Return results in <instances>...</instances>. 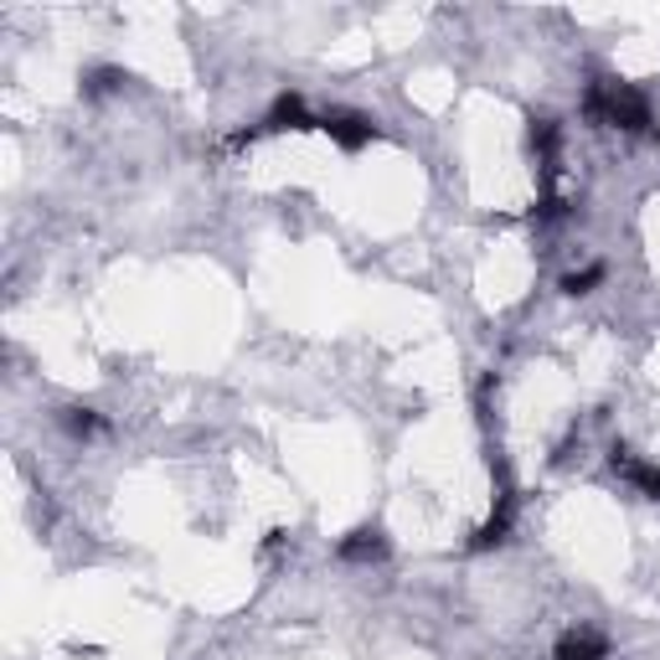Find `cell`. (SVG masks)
Segmentation results:
<instances>
[{
	"mask_svg": "<svg viewBox=\"0 0 660 660\" xmlns=\"http://www.w3.org/2000/svg\"><path fill=\"white\" fill-rule=\"evenodd\" d=\"M526 139H531V156H537L547 171H552V160H558V145H563V130H558V119H547V114L531 119V135H526Z\"/></svg>",
	"mask_w": 660,
	"mask_h": 660,
	"instance_id": "cell-8",
	"label": "cell"
},
{
	"mask_svg": "<svg viewBox=\"0 0 660 660\" xmlns=\"http://www.w3.org/2000/svg\"><path fill=\"white\" fill-rule=\"evenodd\" d=\"M563 212H567V207H563V201H558V196H542V201L531 207V222H542V228H547V222H558V217H563Z\"/></svg>",
	"mask_w": 660,
	"mask_h": 660,
	"instance_id": "cell-12",
	"label": "cell"
},
{
	"mask_svg": "<svg viewBox=\"0 0 660 660\" xmlns=\"http://www.w3.org/2000/svg\"><path fill=\"white\" fill-rule=\"evenodd\" d=\"M320 130H326L346 156H356V150H367L371 139H377V119L362 114V109H330V114H320Z\"/></svg>",
	"mask_w": 660,
	"mask_h": 660,
	"instance_id": "cell-2",
	"label": "cell"
},
{
	"mask_svg": "<svg viewBox=\"0 0 660 660\" xmlns=\"http://www.w3.org/2000/svg\"><path fill=\"white\" fill-rule=\"evenodd\" d=\"M603 284V264H588V269H578V273H563V294H588V290H599Z\"/></svg>",
	"mask_w": 660,
	"mask_h": 660,
	"instance_id": "cell-10",
	"label": "cell"
},
{
	"mask_svg": "<svg viewBox=\"0 0 660 660\" xmlns=\"http://www.w3.org/2000/svg\"><path fill=\"white\" fill-rule=\"evenodd\" d=\"M511 522H516V490H511V480H505V469H501V501H496V511H490V522L469 537V552L501 547L505 537H511Z\"/></svg>",
	"mask_w": 660,
	"mask_h": 660,
	"instance_id": "cell-3",
	"label": "cell"
},
{
	"mask_svg": "<svg viewBox=\"0 0 660 660\" xmlns=\"http://www.w3.org/2000/svg\"><path fill=\"white\" fill-rule=\"evenodd\" d=\"M264 130H320V119L310 114V103L300 94H279L269 119H264Z\"/></svg>",
	"mask_w": 660,
	"mask_h": 660,
	"instance_id": "cell-6",
	"label": "cell"
},
{
	"mask_svg": "<svg viewBox=\"0 0 660 660\" xmlns=\"http://www.w3.org/2000/svg\"><path fill=\"white\" fill-rule=\"evenodd\" d=\"M552 660H609V640L594 635V630H567L558 650H552Z\"/></svg>",
	"mask_w": 660,
	"mask_h": 660,
	"instance_id": "cell-7",
	"label": "cell"
},
{
	"mask_svg": "<svg viewBox=\"0 0 660 660\" xmlns=\"http://www.w3.org/2000/svg\"><path fill=\"white\" fill-rule=\"evenodd\" d=\"M119 83H130L124 73H119V68H94V73H88V94L103 98V94H114Z\"/></svg>",
	"mask_w": 660,
	"mask_h": 660,
	"instance_id": "cell-11",
	"label": "cell"
},
{
	"mask_svg": "<svg viewBox=\"0 0 660 660\" xmlns=\"http://www.w3.org/2000/svg\"><path fill=\"white\" fill-rule=\"evenodd\" d=\"M62 428L73 439H94V433H103V418L94 408H62Z\"/></svg>",
	"mask_w": 660,
	"mask_h": 660,
	"instance_id": "cell-9",
	"label": "cell"
},
{
	"mask_svg": "<svg viewBox=\"0 0 660 660\" xmlns=\"http://www.w3.org/2000/svg\"><path fill=\"white\" fill-rule=\"evenodd\" d=\"M583 114L594 124H609V130H630V135H660L656 130V114L645 103L640 88L630 83H609V78H594L588 94H583Z\"/></svg>",
	"mask_w": 660,
	"mask_h": 660,
	"instance_id": "cell-1",
	"label": "cell"
},
{
	"mask_svg": "<svg viewBox=\"0 0 660 660\" xmlns=\"http://www.w3.org/2000/svg\"><path fill=\"white\" fill-rule=\"evenodd\" d=\"M388 558V531L382 526H356L341 537V563H382Z\"/></svg>",
	"mask_w": 660,
	"mask_h": 660,
	"instance_id": "cell-5",
	"label": "cell"
},
{
	"mask_svg": "<svg viewBox=\"0 0 660 660\" xmlns=\"http://www.w3.org/2000/svg\"><path fill=\"white\" fill-rule=\"evenodd\" d=\"M609 465H614V475H624L630 486L640 490V496L660 501V465H645V460H635V449H630V444L609 449Z\"/></svg>",
	"mask_w": 660,
	"mask_h": 660,
	"instance_id": "cell-4",
	"label": "cell"
}]
</instances>
